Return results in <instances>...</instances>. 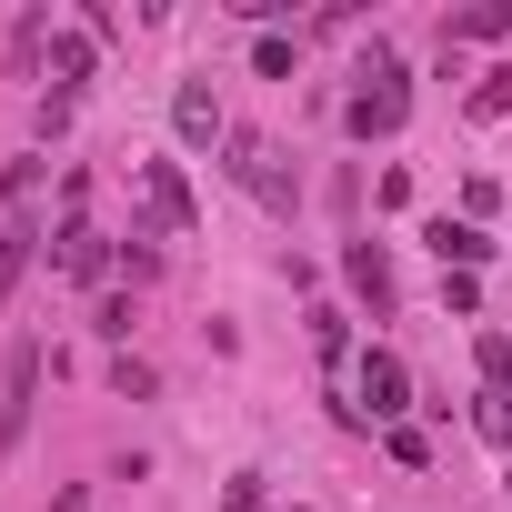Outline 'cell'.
<instances>
[{"mask_svg":"<svg viewBox=\"0 0 512 512\" xmlns=\"http://www.w3.org/2000/svg\"><path fill=\"white\" fill-rule=\"evenodd\" d=\"M111 392H121V402H151V362L121 352V362H111Z\"/></svg>","mask_w":512,"mask_h":512,"instance_id":"9a60e30c","label":"cell"},{"mask_svg":"<svg viewBox=\"0 0 512 512\" xmlns=\"http://www.w3.org/2000/svg\"><path fill=\"white\" fill-rule=\"evenodd\" d=\"M51 512H91V492H81V482H71V492H61V502H51Z\"/></svg>","mask_w":512,"mask_h":512,"instance_id":"ac0fdd59","label":"cell"},{"mask_svg":"<svg viewBox=\"0 0 512 512\" xmlns=\"http://www.w3.org/2000/svg\"><path fill=\"white\" fill-rule=\"evenodd\" d=\"M31 241H41L31 221H11V231H0V302L21 292V272H31Z\"/></svg>","mask_w":512,"mask_h":512,"instance_id":"8fae6325","label":"cell"},{"mask_svg":"<svg viewBox=\"0 0 512 512\" xmlns=\"http://www.w3.org/2000/svg\"><path fill=\"white\" fill-rule=\"evenodd\" d=\"M362 402H372V422H392V412L412 402V372H402L392 352H362Z\"/></svg>","mask_w":512,"mask_h":512,"instance_id":"8992f818","label":"cell"},{"mask_svg":"<svg viewBox=\"0 0 512 512\" xmlns=\"http://www.w3.org/2000/svg\"><path fill=\"white\" fill-rule=\"evenodd\" d=\"M312 342H322V362H342V352H352V332H342V312H312Z\"/></svg>","mask_w":512,"mask_h":512,"instance_id":"2e32d148","label":"cell"},{"mask_svg":"<svg viewBox=\"0 0 512 512\" xmlns=\"http://www.w3.org/2000/svg\"><path fill=\"white\" fill-rule=\"evenodd\" d=\"M51 262H61V282H101V272H111V241H101L91 221H71V231L51 241Z\"/></svg>","mask_w":512,"mask_h":512,"instance_id":"5b68a950","label":"cell"},{"mask_svg":"<svg viewBox=\"0 0 512 512\" xmlns=\"http://www.w3.org/2000/svg\"><path fill=\"white\" fill-rule=\"evenodd\" d=\"M472 422H482L492 442H512V402H502V392H482V402H472Z\"/></svg>","mask_w":512,"mask_h":512,"instance_id":"e0dca14e","label":"cell"},{"mask_svg":"<svg viewBox=\"0 0 512 512\" xmlns=\"http://www.w3.org/2000/svg\"><path fill=\"white\" fill-rule=\"evenodd\" d=\"M41 51H51V11H21L11 21V71H41Z\"/></svg>","mask_w":512,"mask_h":512,"instance_id":"7c38bea8","label":"cell"},{"mask_svg":"<svg viewBox=\"0 0 512 512\" xmlns=\"http://www.w3.org/2000/svg\"><path fill=\"white\" fill-rule=\"evenodd\" d=\"M31 412H41V342H11V372H0V452L31 442Z\"/></svg>","mask_w":512,"mask_h":512,"instance_id":"3957f363","label":"cell"},{"mask_svg":"<svg viewBox=\"0 0 512 512\" xmlns=\"http://www.w3.org/2000/svg\"><path fill=\"white\" fill-rule=\"evenodd\" d=\"M141 211L171 231V241H191L201 231V201H191V181H181V161H141Z\"/></svg>","mask_w":512,"mask_h":512,"instance_id":"277c9868","label":"cell"},{"mask_svg":"<svg viewBox=\"0 0 512 512\" xmlns=\"http://www.w3.org/2000/svg\"><path fill=\"white\" fill-rule=\"evenodd\" d=\"M81 81H91V41H81V31H51V91L81 101Z\"/></svg>","mask_w":512,"mask_h":512,"instance_id":"9c48e42d","label":"cell"},{"mask_svg":"<svg viewBox=\"0 0 512 512\" xmlns=\"http://www.w3.org/2000/svg\"><path fill=\"white\" fill-rule=\"evenodd\" d=\"M422 241H432V251H442V272H472V262H492V241H482V231H472V221H432V231H422Z\"/></svg>","mask_w":512,"mask_h":512,"instance_id":"ba28073f","label":"cell"},{"mask_svg":"<svg viewBox=\"0 0 512 512\" xmlns=\"http://www.w3.org/2000/svg\"><path fill=\"white\" fill-rule=\"evenodd\" d=\"M342 282H352V292H362L372 312L392 302V262H382V241H352V251H342Z\"/></svg>","mask_w":512,"mask_h":512,"instance_id":"52a82bcc","label":"cell"},{"mask_svg":"<svg viewBox=\"0 0 512 512\" xmlns=\"http://www.w3.org/2000/svg\"><path fill=\"white\" fill-rule=\"evenodd\" d=\"M91 332H101V342H131V292H111V302L91 312Z\"/></svg>","mask_w":512,"mask_h":512,"instance_id":"5bb4252c","label":"cell"},{"mask_svg":"<svg viewBox=\"0 0 512 512\" xmlns=\"http://www.w3.org/2000/svg\"><path fill=\"white\" fill-rule=\"evenodd\" d=\"M502 111H512V71H482L472 81V121H502Z\"/></svg>","mask_w":512,"mask_h":512,"instance_id":"4fadbf2b","label":"cell"},{"mask_svg":"<svg viewBox=\"0 0 512 512\" xmlns=\"http://www.w3.org/2000/svg\"><path fill=\"white\" fill-rule=\"evenodd\" d=\"M171 121H181V141H211V131H221V101H211L201 81H181V101H171Z\"/></svg>","mask_w":512,"mask_h":512,"instance_id":"30bf717a","label":"cell"},{"mask_svg":"<svg viewBox=\"0 0 512 512\" xmlns=\"http://www.w3.org/2000/svg\"><path fill=\"white\" fill-rule=\"evenodd\" d=\"M402 111H412V91H402V61H392V51H372V71H362V91L342 101V121H352V141H392V131H402Z\"/></svg>","mask_w":512,"mask_h":512,"instance_id":"6da1fadb","label":"cell"},{"mask_svg":"<svg viewBox=\"0 0 512 512\" xmlns=\"http://www.w3.org/2000/svg\"><path fill=\"white\" fill-rule=\"evenodd\" d=\"M502 492H512V472H502Z\"/></svg>","mask_w":512,"mask_h":512,"instance_id":"d6986e66","label":"cell"},{"mask_svg":"<svg viewBox=\"0 0 512 512\" xmlns=\"http://www.w3.org/2000/svg\"><path fill=\"white\" fill-rule=\"evenodd\" d=\"M231 181L251 191V201H262V211H292L302 201V181H292V161L262 141V131H231Z\"/></svg>","mask_w":512,"mask_h":512,"instance_id":"7a4b0ae2","label":"cell"}]
</instances>
